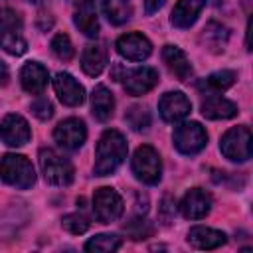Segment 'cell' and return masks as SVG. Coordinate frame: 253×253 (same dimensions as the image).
<instances>
[{"label":"cell","mask_w":253,"mask_h":253,"mask_svg":"<svg viewBox=\"0 0 253 253\" xmlns=\"http://www.w3.org/2000/svg\"><path fill=\"white\" fill-rule=\"evenodd\" d=\"M30 2H40V0H30Z\"/></svg>","instance_id":"obj_36"},{"label":"cell","mask_w":253,"mask_h":253,"mask_svg":"<svg viewBox=\"0 0 253 253\" xmlns=\"http://www.w3.org/2000/svg\"><path fill=\"white\" fill-rule=\"evenodd\" d=\"M91 109H93V117L101 123L109 121L113 117L115 111V97L113 93L105 87V85H97L91 93Z\"/></svg>","instance_id":"obj_22"},{"label":"cell","mask_w":253,"mask_h":253,"mask_svg":"<svg viewBox=\"0 0 253 253\" xmlns=\"http://www.w3.org/2000/svg\"><path fill=\"white\" fill-rule=\"evenodd\" d=\"M0 47L10 55H22L28 49V42L24 38V22L14 8L0 10Z\"/></svg>","instance_id":"obj_2"},{"label":"cell","mask_w":253,"mask_h":253,"mask_svg":"<svg viewBox=\"0 0 253 253\" xmlns=\"http://www.w3.org/2000/svg\"><path fill=\"white\" fill-rule=\"evenodd\" d=\"M235 79H237L235 71H231V69H221V71H215V73H211V75L200 79V81H198V89H200L202 93H208V95H217V93L229 89V87L235 83Z\"/></svg>","instance_id":"obj_24"},{"label":"cell","mask_w":253,"mask_h":253,"mask_svg":"<svg viewBox=\"0 0 253 253\" xmlns=\"http://www.w3.org/2000/svg\"><path fill=\"white\" fill-rule=\"evenodd\" d=\"M219 150L225 158L233 160V162H245L251 158L253 152V144H251V130L249 126L241 125V126H233L229 128L221 140H219Z\"/></svg>","instance_id":"obj_5"},{"label":"cell","mask_w":253,"mask_h":253,"mask_svg":"<svg viewBox=\"0 0 253 253\" xmlns=\"http://www.w3.org/2000/svg\"><path fill=\"white\" fill-rule=\"evenodd\" d=\"M239 113L237 105L221 95H210L204 103H202V115L210 121H225V119H233Z\"/></svg>","instance_id":"obj_18"},{"label":"cell","mask_w":253,"mask_h":253,"mask_svg":"<svg viewBox=\"0 0 253 253\" xmlns=\"http://www.w3.org/2000/svg\"><path fill=\"white\" fill-rule=\"evenodd\" d=\"M160 213H162L166 219H170V217L176 213V202H174L170 196H166V198L162 200V206H160Z\"/></svg>","instance_id":"obj_33"},{"label":"cell","mask_w":253,"mask_h":253,"mask_svg":"<svg viewBox=\"0 0 253 253\" xmlns=\"http://www.w3.org/2000/svg\"><path fill=\"white\" fill-rule=\"evenodd\" d=\"M95 0H75V16L73 22L75 26L87 36V38H97L99 34V20L95 12Z\"/></svg>","instance_id":"obj_17"},{"label":"cell","mask_w":253,"mask_h":253,"mask_svg":"<svg viewBox=\"0 0 253 253\" xmlns=\"http://www.w3.org/2000/svg\"><path fill=\"white\" fill-rule=\"evenodd\" d=\"M61 225H63V229H67L69 233L81 235V233H85V231L89 229V219H87L83 213H67V215H63Z\"/></svg>","instance_id":"obj_30"},{"label":"cell","mask_w":253,"mask_h":253,"mask_svg":"<svg viewBox=\"0 0 253 253\" xmlns=\"http://www.w3.org/2000/svg\"><path fill=\"white\" fill-rule=\"evenodd\" d=\"M0 178L18 190H28L36 182L32 162L22 154H4L0 160Z\"/></svg>","instance_id":"obj_3"},{"label":"cell","mask_w":253,"mask_h":253,"mask_svg":"<svg viewBox=\"0 0 253 253\" xmlns=\"http://www.w3.org/2000/svg\"><path fill=\"white\" fill-rule=\"evenodd\" d=\"M53 138L55 142L65 148V150H77L83 146L85 138H87V128H85V123L81 119H65L61 121L55 130H53Z\"/></svg>","instance_id":"obj_10"},{"label":"cell","mask_w":253,"mask_h":253,"mask_svg":"<svg viewBox=\"0 0 253 253\" xmlns=\"http://www.w3.org/2000/svg\"><path fill=\"white\" fill-rule=\"evenodd\" d=\"M40 168L45 182L51 186H69L73 182V164L53 148L40 150Z\"/></svg>","instance_id":"obj_4"},{"label":"cell","mask_w":253,"mask_h":253,"mask_svg":"<svg viewBox=\"0 0 253 253\" xmlns=\"http://www.w3.org/2000/svg\"><path fill=\"white\" fill-rule=\"evenodd\" d=\"M164 2H166V0H144V10H146V14L158 12V10L164 6Z\"/></svg>","instance_id":"obj_34"},{"label":"cell","mask_w":253,"mask_h":253,"mask_svg":"<svg viewBox=\"0 0 253 253\" xmlns=\"http://www.w3.org/2000/svg\"><path fill=\"white\" fill-rule=\"evenodd\" d=\"M0 138L8 146H24L32 138V130L28 121L22 115L10 113L0 123Z\"/></svg>","instance_id":"obj_11"},{"label":"cell","mask_w":253,"mask_h":253,"mask_svg":"<svg viewBox=\"0 0 253 253\" xmlns=\"http://www.w3.org/2000/svg\"><path fill=\"white\" fill-rule=\"evenodd\" d=\"M123 210H125L123 198L113 188L103 186V188L95 190V194H93V213H95L97 221H101V223L117 221L123 215Z\"/></svg>","instance_id":"obj_7"},{"label":"cell","mask_w":253,"mask_h":253,"mask_svg":"<svg viewBox=\"0 0 253 253\" xmlns=\"http://www.w3.org/2000/svg\"><path fill=\"white\" fill-rule=\"evenodd\" d=\"M227 38H229V32H227L225 26H221V24H217V22H210V24L204 28L200 40H202V43H206L208 49H211V51H221V49L225 47V43H227Z\"/></svg>","instance_id":"obj_26"},{"label":"cell","mask_w":253,"mask_h":253,"mask_svg":"<svg viewBox=\"0 0 253 253\" xmlns=\"http://www.w3.org/2000/svg\"><path fill=\"white\" fill-rule=\"evenodd\" d=\"M172 140H174V146L182 154H198L208 144V132L200 123L190 121V123H182L176 126Z\"/></svg>","instance_id":"obj_8"},{"label":"cell","mask_w":253,"mask_h":253,"mask_svg":"<svg viewBox=\"0 0 253 253\" xmlns=\"http://www.w3.org/2000/svg\"><path fill=\"white\" fill-rule=\"evenodd\" d=\"M213 2H219V0H213Z\"/></svg>","instance_id":"obj_37"},{"label":"cell","mask_w":253,"mask_h":253,"mask_svg":"<svg viewBox=\"0 0 253 253\" xmlns=\"http://www.w3.org/2000/svg\"><path fill=\"white\" fill-rule=\"evenodd\" d=\"M32 113H34L40 121H47V119L53 117V105H51V101H47L45 97H40V99H36V101L32 103Z\"/></svg>","instance_id":"obj_32"},{"label":"cell","mask_w":253,"mask_h":253,"mask_svg":"<svg viewBox=\"0 0 253 253\" xmlns=\"http://www.w3.org/2000/svg\"><path fill=\"white\" fill-rule=\"evenodd\" d=\"M162 59L168 67V71L172 75H176L180 81H188L192 77V65H190V59L188 55L176 47V45H164L162 49Z\"/></svg>","instance_id":"obj_20"},{"label":"cell","mask_w":253,"mask_h":253,"mask_svg":"<svg viewBox=\"0 0 253 253\" xmlns=\"http://www.w3.org/2000/svg\"><path fill=\"white\" fill-rule=\"evenodd\" d=\"M126 150H128L126 140L119 130H115V128L105 130L95 148V166H93L95 176L113 174L126 158Z\"/></svg>","instance_id":"obj_1"},{"label":"cell","mask_w":253,"mask_h":253,"mask_svg":"<svg viewBox=\"0 0 253 253\" xmlns=\"http://www.w3.org/2000/svg\"><path fill=\"white\" fill-rule=\"evenodd\" d=\"M204 6H206V0H178V4L172 10V16H170L172 26H176L180 30L194 26V22L198 20Z\"/></svg>","instance_id":"obj_19"},{"label":"cell","mask_w":253,"mask_h":253,"mask_svg":"<svg viewBox=\"0 0 253 253\" xmlns=\"http://www.w3.org/2000/svg\"><path fill=\"white\" fill-rule=\"evenodd\" d=\"M107 65V51L103 45L99 43H91L83 49V55H81V69L89 75V77H97L103 73Z\"/></svg>","instance_id":"obj_23"},{"label":"cell","mask_w":253,"mask_h":253,"mask_svg":"<svg viewBox=\"0 0 253 253\" xmlns=\"http://www.w3.org/2000/svg\"><path fill=\"white\" fill-rule=\"evenodd\" d=\"M125 121L130 125L132 130H144L150 125V115L144 107H130L128 113L125 115Z\"/></svg>","instance_id":"obj_29"},{"label":"cell","mask_w":253,"mask_h":253,"mask_svg":"<svg viewBox=\"0 0 253 253\" xmlns=\"http://www.w3.org/2000/svg\"><path fill=\"white\" fill-rule=\"evenodd\" d=\"M119 247H121V237L113 233H99L85 243V251H95V253H109V251H117Z\"/></svg>","instance_id":"obj_27"},{"label":"cell","mask_w":253,"mask_h":253,"mask_svg":"<svg viewBox=\"0 0 253 253\" xmlns=\"http://www.w3.org/2000/svg\"><path fill=\"white\" fill-rule=\"evenodd\" d=\"M117 51L130 61H144L150 53H152V43L146 36L138 34V32H130V34H123L117 40Z\"/></svg>","instance_id":"obj_13"},{"label":"cell","mask_w":253,"mask_h":253,"mask_svg":"<svg viewBox=\"0 0 253 253\" xmlns=\"http://www.w3.org/2000/svg\"><path fill=\"white\" fill-rule=\"evenodd\" d=\"M117 81H123V87L128 95L138 97V95H144L158 85V71L154 67L123 69V75L117 77Z\"/></svg>","instance_id":"obj_9"},{"label":"cell","mask_w":253,"mask_h":253,"mask_svg":"<svg viewBox=\"0 0 253 253\" xmlns=\"http://www.w3.org/2000/svg\"><path fill=\"white\" fill-rule=\"evenodd\" d=\"M103 12L113 26H123L132 16L130 0H103Z\"/></svg>","instance_id":"obj_25"},{"label":"cell","mask_w":253,"mask_h":253,"mask_svg":"<svg viewBox=\"0 0 253 253\" xmlns=\"http://www.w3.org/2000/svg\"><path fill=\"white\" fill-rule=\"evenodd\" d=\"M132 172L134 176L144 182V184H158L160 178H162V160H160V154L148 146V144H142L136 148L134 156H132Z\"/></svg>","instance_id":"obj_6"},{"label":"cell","mask_w":253,"mask_h":253,"mask_svg":"<svg viewBox=\"0 0 253 253\" xmlns=\"http://www.w3.org/2000/svg\"><path fill=\"white\" fill-rule=\"evenodd\" d=\"M8 79H10V71H8L6 63H4V61H0V87L8 85Z\"/></svg>","instance_id":"obj_35"},{"label":"cell","mask_w":253,"mask_h":253,"mask_svg":"<svg viewBox=\"0 0 253 253\" xmlns=\"http://www.w3.org/2000/svg\"><path fill=\"white\" fill-rule=\"evenodd\" d=\"M20 81H22V87L32 93V95H42L47 81H49V75H47V69L38 63V61H28L22 69H20Z\"/></svg>","instance_id":"obj_16"},{"label":"cell","mask_w":253,"mask_h":253,"mask_svg":"<svg viewBox=\"0 0 253 253\" xmlns=\"http://www.w3.org/2000/svg\"><path fill=\"white\" fill-rule=\"evenodd\" d=\"M158 111H160V117L166 121V123H178L182 119H186L192 111V103L190 99L180 93V91H168L160 97L158 101Z\"/></svg>","instance_id":"obj_12"},{"label":"cell","mask_w":253,"mask_h":253,"mask_svg":"<svg viewBox=\"0 0 253 253\" xmlns=\"http://www.w3.org/2000/svg\"><path fill=\"white\" fill-rule=\"evenodd\" d=\"M188 241L196 249H217L227 241V237L219 229L206 227V225H196L188 231Z\"/></svg>","instance_id":"obj_21"},{"label":"cell","mask_w":253,"mask_h":253,"mask_svg":"<svg viewBox=\"0 0 253 253\" xmlns=\"http://www.w3.org/2000/svg\"><path fill=\"white\" fill-rule=\"evenodd\" d=\"M211 210V196L202 188H192L180 202V211L186 219H202Z\"/></svg>","instance_id":"obj_15"},{"label":"cell","mask_w":253,"mask_h":253,"mask_svg":"<svg viewBox=\"0 0 253 253\" xmlns=\"http://www.w3.org/2000/svg\"><path fill=\"white\" fill-rule=\"evenodd\" d=\"M125 231L132 237V239H144L148 235H152V225L146 221V219H132L125 225Z\"/></svg>","instance_id":"obj_31"},{"label":"cell","mask_w":253,"mask_h":253,"mask_svg":"<svg viewBox=\"0 0 253 253\" xmlns=\"http://www.w3.org/2000/svg\"><path fill=\"white\" fill-rule=\"evenodd\" d=\"M53 89L59 97V101L67 107H79L85 101V89L83 85L69 73L59 71L53 77Z\"/></svg>","instance_id":"obj_14"},{"label":"cell","mask_w":253,"mask_h":253,"mask_svg":"<svg viewBox=\"0 0 253 253\" xmlns=\"http://www.w3.org/2000/svg\"><path fill=\"white\" fill-rule=\"evenodd\" d=\"M51 51H53V55L57 57V59H61V61H69L71 57H73V43H71V40H69V36L67 34H57V36H53V40H51Z\"/></svg>","instance_id":"obj_28"}]
</instances>
